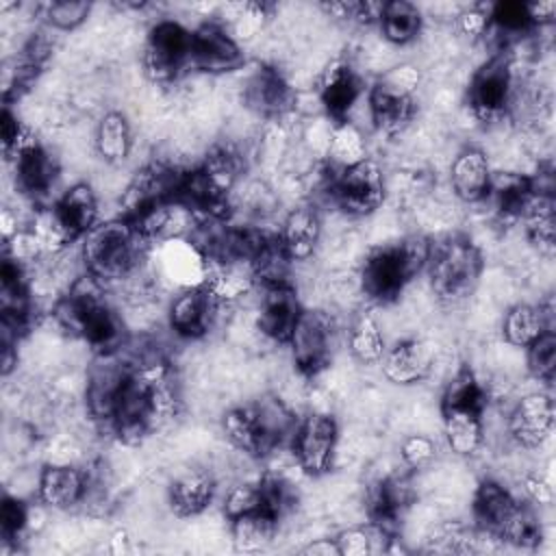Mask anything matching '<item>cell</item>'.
Listing matches in <instances>:
<instances>
[{
  "instance_id": "obj_21",
  "label": "cell",
  "mask_w": 556,
  "mask_h": 556,
  "mask_svg": "<svg viewBox=\"0 0 556 556\" xmlns=\"http://www.w3.org/2000/svg\"><path fill=\"white\" fill-rule=\"evenodd\" d=\"M519 504L521 500H517L502 482L484 478L473 493V521L480 528V532L493 539H502V532L510 517L515 515V510L519 508Z\"/></svg>"
},
{
  "instance_id": "obj_16",
  "label": "cell",
  "mask_w": 556,
  "mask_h": 556,
  "mask_svg": "<svg viewBox=\"0 0 556 556\" xmlns=\"http://www.w3.org/2000/svg\"><path fill=\"white\" fill-rule=\"evenodd\" d=\"M319 102L332 122H345L363 96V78L350 61H332L319 78Z\"/></svg>"
},
{
  "instance_id": "obj_50",
  "label": "cell",
  "mask_w": 556,
  "mask_h": 556,
  "mask_svg": "<svg viewBox=\"0 0 556 556\" xmlns=\"http://www.w3.org/2000/svg\"><path fill=\"white\" fill-rule=\"evenodd\" d=\"M523 491L532 504H549L554 500L552 486L541 476H526L523 478Z\"/></svg>"
},
{
  "instance_id": "obj_51",
  "label": "cell",
  "mask_w": 556,
  "mask_h": 556,
  "mask_svg": "<svg viewBox=\"0 0 556 556\" xmlns=\"http://www.w3.org/2000/svg\"><path fill=\"white\" fill-rule=\"evenodd\" d=\"M528 9V17L532 22V26H541L554 20L556 13V2L547 0V2H526Z\"/></svg>"
},
{
  "instance_id": "obj_47",
  "label": "cell",
  "mask_w": 556,
  "mask_h": 556,
  "mask_svg": "<svg viewBox=\"0 0 556 556\" xmlns=\"http://www.w3.org/2000/svg\"><path fill=\"white\" fill-rule=\"evenodd\" d=\"M263 508V491H261V482H239L235 486L228 489L226 497H224V515L230 519Z\"/></svg>"
},
{
  "instance_id": "obj_42",
  "label": "cell",
  "mask_w": 556,
  "mask_h": 556,
  "mask_svg": "<svg viewBox=\"0 0 556 556\" xmlns=\"http://www.w3.org/2000/svg\"><path fill=\"white\" fill-rule=\"evenodd\" d=\"M541 539H543V530L534 508L521 502L515 515L510 517V521L506 523L502 532V541L513 543L517 547H534L541 543Z\"/></svg>"
},
{
  "instance_id": "obj_29",
  "label": "cell",
  "mask_w": 556,
  "mask_h": 556,
  "mask_svg": "<svg viewBox=\"0 0 556 556\" xmlns=\"http://www.w3.org/2000/svg\"><path fill=\"white\" fill-rule=\"evenodd\" d=\"M54 208L76 239H83L98 224V198L87 182L72 185L54 202Z\"/></svg>"
},
{
  "instance_id": "obj_4",
  "label": "cell",
  "mask_w": 556,
  "mask_h": 556,
  "mask_svg": "<svg viewBox=\"0 0 556 556\" xmlns=\"http://www.w3.org/2000/svg\"><path fill=\"white\" fill-rule=\"evenodd\" d=\"M484 261L480 248L460 235L432 243L428 258V276L432 291L447 304L469 298L480 280Z\"/></svg>"
},
{
  "instance_id": "obj_35",
  "label": "cell",
  "mask_w": 556,
  "mask_h": 556,
  "mask_svg": "<svg viewBox=\"0 0 556 556\" xmlns=\"http://www.w3.org/2000/svg\"><path fill=\"white\" fill-rule=\"evenodd\" d=\"M380 30L387 41L395 46H406L417 39L424 26V17L417 4L408 0H391L382 4L380 13Z\"/></svg>"
},
{
  "instance_id": "obj_18",
  "label": "cell",
  "mask_w": 556,
  "mask_h": 556,
  "mask_svg": "<svg viewBox=\"0 0 556 556\" xmlns=\"http://www.w3.org/2000/svg\"><path fill=\"white\" fill-rule=\"evenodd\" d=\"M156 254L165 278L174 280L180 289L206 282L211 261L195 241L187 237H172L161 241Z\"/></svg>"
},
{
  "instance_id": "obj_33",
  "label": "cell",
  "mask_w": 556,
  "mask_h": 556,
  "mask_svg": "<svg viewBox=\"0 0 556 556\" xmlns=\"http://www.w3.org/2000/svg\"><path fill=\"white\" fill-rule=\"evenodd\" d=\"M96 152L102 161L117 165L128 159L132 150L130 122L119 111H109L100 117L96 126Z\"/></svg>"
},
{
  "instance_id": "obj_34",
  "label": "cell",
  "mask_w": 556,
  "mask_h": 556,
  "mask_svg": "<svg viewBox=\"0 0 556 556\" xmlns=\"http://www.w3.org/2000/svg\"><path fill=\"white\" fill-rule=\"evenodd\" d=\"M486 387L480 382L476 371L469 365H463L445 384L441 395V410H476L484 413L486 408Z\"/></svg>"
},
{
  "instance_id": "obj_49",
  "label": "cell",
  "mask_w": 556,
  "mask_h": 556,
  "mask_svg": "<svg viewBox=\"0 0 556 556\" xmlns=\"http://www.w3.org/2000/svg\"><path fill=\"white\" fill-rule=\"evenodd\" d=\"M489 11L482 9H467L458 15V26L469 37H480L489 30Z\"/></svg>"
},
{
  "instance_id": "obj_48",
  "label": "cell",
  "mask_w": 556,
  "mask_h": 556,
  "mask_svg": "<svg viewBox=\"0 0 556 556\" xmlns=\"http://www.w3.org/2000/svg\"><path fill=\"white\" fill-rule=\"evenodd\" d=\"M400 456L408 469H424L437 458V443L428 434H408L400 443Z\"/></svg>"
},
{
  "instance_id": "obj_5",
  "label": "cell",
  "mask_w": 556,
  "mask_h": 556,
  "mask_svg": "<svg viewBox=\"0 0 556 556\" xmlns=\"http://www.w3.org/2000/svg\"><path fill=\"white\" fill-rule=\"evenodd\" d=\"M421 72L413 63H400L387 70L371 85L367 102L374 126L384 135L402 132L415 117Z\"/></svg>"
},
{
  "instance_id": "obj_31",
  "label": "cell",
  "mask_w": 556,
  "mask_h": 556,
  "mask_svg": "<svg viewBox=\"0 0 556 556\" xmlns=\"http://www.w3.org/2000/svg\"><path fill=\"white\" fill-rule=\"evenodd\" d=\"M489 195L495 200L502 217L521 219L528 202L534 195V182L530 176L519 172H500L491 176Z\"/></svg>"
},
{
  "instance_id": "obj_23",
  "label": "cell",
  "mask_w": 556,
  "mask_h": 556,
  "mask_svg": "<svg viewBox=\"0 0 556 556\" xmlns=\"http://www.w3.org/2000/svg\"><path fill=\"white\" fill-rule=\"evenodd\" d=\"M217 482L211 471L206 469H182L178 471L169 486H167V500L176 515L180 517H195L202 510H206L215 497Z\"/></svg>"
},
{
  "instance_id": "obj_12",
  "label": "cell",
  "mask_w": 556,
  "mask_h": 556,
  "mask_svg": "<svg viewBox=\"0 0 556 556\" xmlns=\"http://www.w3.org/2000/svg\"><path fill=\"white\" fill-rule=\"evenodd\" d=\"M302 313L304 308L289 280L263 285L256 313V326L263 337L276 343H289V337Z\"/></svg>"
},
{
  "instance_id": "obj_2",
  "label": "cell",
  "mask_w": 556,
  "mask_h": 556,
  "mask_svg": "<svg viewBox=\"0 0 556 556\" xmlns=\"http://www.w3.org/2000/svg\"><path fill=\"white\" fill-rule=\"evenodd\" d=\"M432 241L413 235L395 243L374 248L361 265V289L378 304H389L400 298L406 285L428 265Z\"/></svg>"
},
{
  "instance_id": "obj_15",
  "label": "cell",
  "mask_w": 556,
  "mask_h": 556,
  "mask_svg": "<svg viewBox=\"0 0 556 556\" xmlns=\"http://www.w3.org/2000/svg\"><path fill=\"white\" fill-rule=\"evenodd\" d=\"M554 430V402L547 393H528L508 413L510 437L528 450L543 445Z\"/></svg>"
},
{
  "instance_id": "obj_10",
  "label": "cell",
  "mask_w": 556,
  "mask_h": 556,
  "mask_svg": "<svg viewBox=\"0 0 556 556\" xmlns=\"http://www.w3.org/2000/svg\"><path fill=\"white\" fill-rule=\"evenodd\" d=\"M293 365L304 378L319 376L332 356V328L321 311H304L289 337Z\"/></svg>"
},
{
  "instance_id": "obj_39",
  "label": "cell",
  "mask_w": 556,
  "mask_h": 556,
  "mask_svg": "<svg viewBox=\"0 0 556 556\" xmlns=\"http://www.w3.org/2000/svg\"><path fill=\"white\" fill-rule=\"evenodd\" d=\"M200 174L211 185V189L228 200L230 191L235 189L239 176H241V156L230 146H215L204 161L200 163Z\"/></svg>"
},
{
  "instance_id": "obj_32",
  "label": "cell",
  "mask_w": 556,
  "mask_h": 556,
  "mask_svg": "<svg viewBox=\"0 0 556 556\" xmlns=\"http://www.w3.org/2000/svg\"><path fill=\"white\" fill-rule=\"evenodd\" d=\"M552 191H536L528 202L521 219L526 224V235L532 245L543 254H552L556 245V208Z\"/></svg>"
},
{
  "instance_id": "obj_1",
  "label": "cell",
  "mask_w": 556,
  "mask_h": 556,
  "mask_svg": "<svg viewBox=\"0 0 556 556\" xmlns=\"http://www.w3.org/2000/svg\"><path fill=\"white\" fill-rule=\"evenodd\" d=\"M54 317L63 330L83 339L98 354L119 352L124 345V326L104 298V285L80 276L54 306Z\"/></svg>"
},
{
  "instance_id": "obj_38",
  "label": "cell",
  "mask_w": 556,
  "mask_h": 556,
  "mask_svg": "<svg viewBox=\"0 0 556 556\" xmlns=\"http://www.w3.org/2000/svg\"><path fill=\"white\" fill-rule=\"evenodd\" d=\"M222 430L226 434V439L243 454L254 456V458H263L267 456V447L263 441V434L256 426V419L250 410V404L243 406H235L230 410L224 413L222 417Z\"/></svg>"
},
{
  "instance_id": "obj_28",
  "label": "cell",
  "mask_w": 556,
  "mask_h": 556,
  "mask_svg": "<svg viewBox=\"0 0 556 556\" xmlns=\"http://www.w3.org/2000/svg\"><path fill=\"white\" fill-rule=\"evenodd\" d=\"M280 517L267 508H256L230 519V539L237 552L256 554L267 549L278 534Z\"/></svg>"
},
{
  "instance_id": "obj_17",
  "label": "cell",
  "mask_w": 556,
  "mask_h": 556,
  "mask_svg": "<svg viewBox=\"0 0 556 556\" xmlns=\"http://www.w3.org/2000/svg\"><path fill=\"white\" fill-rule=\"evenodd\" d=\"M243 100L263 117H282L295 106V89L276 67H256L245 80Z\"/></svg>"
},
{
  "instance_id": "obj_25",
  "label": "cell",
  "mask_w": 556,
  "mask_h": 556,
  "mask_svg": "<svg viewBox=\"0 0 556 556\" xmlns=\"http://www.w3.org/2000/svg\"><path fill=\"white\" fill-rule=\"evenodd\" d=\"M319 237H321V219L317 208L311 204L291 208L278 232V241L291 263L311 258L319 243Z\"/></svg>"
},
{
  "instance_id": "obj_9",
  "label": "cell",
  "mask_w": 556,
  "mask_h": 556,
  "mask_svg": "<svg viewBox=\"0 0 556 556\" xmlns=\"http://www.w3.org/2000/svg\"><path fill=\"white\" fill-rule=\"evenodd\" d=\"M339 443V426L332 415L315 410L295 426L291 450L300 469L308 476H324L334 460Z\"/></svg>"
},
{
  "instance_id": "obj_43",
  "label": "cell",
  "mask_w": 556,
  "mask_h": 556,
  "mask_svg": "<svg viewBox=\"0 0 556 556\" xmlns=\"http://www.w3.org/2000/svg\"><path fill=\"white\" fill-rule=\"evenodd\" d=\"M380 536H393L391 532L369 523V526H352V528H345L341 530L334 541L339 545V554L341 556H367V554H374L378 552V539Z\"/></svg>"
},
{
  "instance_id": "obj_7",
  "label": "cell",
  "mask_w": 556,
  "mask_h": 556,
  "mask_svg": "<svg viewBox=\"0 0 556 556\" xmlns=\"http://www.w3.org/2000/svg\"><path fill=\"white\" fill-rule=\"evenodd\" d=\"M328 193L348 215L365 217L380 208L384 200V174L374 159H365L352 167L334 169Z\"/></svg>"
},
{
  "instance_id": "obj_36",
  "label": "cell",
  "mask_w": 556,
  "mask_h": 556,
  "mask_svg": "<svg viewBox=\"0 0 556 556\" xmlns=\"http://www.w3.org/2000/svg\"><path fill=\"white\" fill-rule=\"evenodd\" d=\"M348 345L352 356L361 363V365H378L387 352V343H384V334L382 328L378 324V319L374 317V313L369 311H361L348 330Z\"/></svg>"
},
{
  "instance_id": "obj_45",
  "label": "cell",
  "mask_w": 556,
  "mask_h": 556,
  "mask_svg": "<svg viewBox=\"0 0 556 556\" xmlns=\"http://www.w3.org/2000/svg\"><path fill=\"white\" fill-rule=\"evenodd\" d=\"M30 515H33V508L28 504H24L17 497L4 495L2 508H0V532L7 545L17 541L30 528Z\"/></svg>"
},
{
  "instance_id": "obj_41",
  "label": "cell",
  "mask_w": 556,
  "mask_h": 556,
  "mask_svg": "<svg viewBox=\"0 0 556 556\" xmlns=\"http://www.w3.org/2000/svg\"><path fill=\"white\" fill-rule=\"evenodd\" d=\"M526 350H528V354H526L528 371L532 374V378L549 384L556 374V334H554V330L541 332Z\"/></svg>"
},
{
  "instance_id": "obj_11",
  "label": "cell",
  "mask_w": 556,
  "mask_h": 556,
  "mask_svg": "<svg viewBox=\"0 0 556 556\" xmlns=\"http://www.w3.org/2000/svg\"><path fill=\"white\" fill-rule=\"evenodd\" d=\"M243 65L237 37L222 22H204L191 30V67L204 74H226Z\"/></svg>"
},
{
  "instance_id": "obj_3",
  "label": "cell",
  "mask_w": 556,
  "mask_h": 556,
  "mask_svg": "<svg viewBox=\"0 0 556 556\" xmlns=\"http://www.w3.org/2000/svg\"><path fill=\"white\" fill-rule=\"evenodd\" d=\"M150 241L124 217L98 222L83 237L85 271L104 282L132 276L146 258Z\"/></svg>"
},
{
  "instance_id": "obj_27",
  "label": "cell",
  "mask_w": 556,
  "mask_h": 556,
  "mask_svg": "<svg viewBox=\"0 0 556 556\" xmlns=\"http://www.w3.org/2000/svg\"><path fill=\"white\" fill-rule=\"evenodd\" d=\"M552 328V304L519 302L504 313L502 337L513 348H528L541 332Z\"/></svg>"
},
{
  "instance_id": "obj_40",
  "label": "cell",
  "mask_w": 556,
  "mask_h": 556,
  "mask_svg": "<svg viewBox=\"0 0 556 556\" xmlns=\"http://www.w3.org/2000/svg\"><path fill=\"white\" fill-rule=\"evenodd\" d=\"M26 230L35 239L41 254H59L72 241H76L72 230L65 226V222L56 213L54 204L37 208L30 219V226Z\"/></svg>"
},
{
  "instance_id": "obj_6",
  "label": "cell",
  "mask_w": 556,
  "mask_h": 556,
  "mask_svg": "<svg viewBox=\"0 0 556 556\" xmlns=\"http://www.w3.org/2000/svg\"><path fill=\"white\" fill-rule=\"evenodd\" d=\"M143 70L154 83H174L191 70V30L176 20H159L143 46Z\"/></svg>"
},
{
  "instance_id": "obj_24",
  "label": "cell",
  "mask_w": 556,
  "mask_h": 556,
  "mask_svg": "<svg viewBox=\"0 0 556 556\" xmlns=\"http://www.w3.org/2000/svg\"><path fill=\"white\" fill-rule=\"evenodd\" d=\"M408 504H410V486L406 478H400V476L380 478L369 486L367 500H365L369 523L393 534Z\"/></svg>"
},
{
  "instance_id": "obj_22",
  "label": "cell",
  "mask_w": 556,
  "mask_h": 556,
  "mask_svg": "<svg viewBox=\"0 0 556 556\" xmlns=\"http://www.w3.org/2000/svg\"><path fill=\"white\" fill-rule=\"evenodd\" d=\"M491 163L489 156L476 148V146H467L463 148L450 167V182L454 193L469 204L482 202L484 198H489V187H491Z\"/></svg>"
},
{
  "instance_id": "obj_26",
  "label": "cell",
  "mask_w": 556,
  "mask_h": 556,
  "mask_svg": "<svg viewBox=\"0 0 556 556\" xmlns=\"http://www.w3.org/2000/svg\"><path fill=\"white\" fill-rule=\"evenodd\" d=\"M13 169L20 191L30 198L48 195L59 174L56 159L39 141H33L13 159Z\"/></svg>"
},
{
  "instance_id": "obj_13",
  "label": "cell",
  "mask_w": 556,
  "mask_h": 556,
  "mask_svg": "<svg viewBox=\"0 0 556 556\" xmlns=\"http://www.w3.org/2000/svg\"><path fill=\"white\" fill-rule=\"evenodd\" d=\"M128 371H130V363L122 361L119 352L98 354L93 367L89 369L87 387H85L87 408L96 421L104 426L109 424Z\"/></svg>"
},
{
  "instance_id": "obj_20",
  "label": "cell",
  "mask_w": 556,
  "mask_h": 556,
  "mask_svg": "<svg viewBox=\"0 0 556 556\" xmlns=\"http://www.w3.org/2000/svg\"><path fill=\"white\" fill-rule=\"evenodd\" d=\"M89 473L74 465H48L39 473L37 497L43 506L67 510L85 502Z\"/></svg>"
},
{
  "instance_id": "obj_14",
  "label": "cell",
  "mask_w": 556,
  "mask_h": 556,
  "mask_svg": "<svg viewBox=\"0 0 556 556\" xmlns=\"http://www.w3.org/2000/svg\"><path fill=\"white\" fill-rule=\"evenodd\" d=\"M219 302L206 289V285L180 289L167 308V324L174 334L182 339L204 337L215 319Z\"/></svg>"
},
{
  "instance_id": "obj_37",
  "label": "cell",
  "mask_w": 556,
  "mask_h": 556,
  "mask_svg": "<svg viewBox=\"0 0 556 556\" xmlns=\"http://www.w3.org/2000/svg\"><path fill=\"white\" fill-rule=\"evenodd\" d=\"M326 156L330 159V163L337 169L352 167V165L369 159L367 141H365V135L361 132V128L356 124H352L350 119L332 122V126L328 130V139H326Z\"/></svg>"
},
{
  "instance_id": "obj_46",
  "label": "cell",
  "mask_w": 556,
  "mask_h": 556,
  "mask_svg": "<svg viewBox=\"0 0 556 556\" xmlns=\"http://www.w3.org/2000/svg\"><path fill=\"white\" fill-rule=\"evenodd\" d=\"M91 13V2L85 0H56L46 7V20L56 30H74Z\"/></svg>"
},
{
  "instance_id": "obj_52",
  "label": "cell",
  "mask_w": 556,
  "mask_h": 556,
  "mask_svg": "<svg viewBox=\"0 0 556 556\" xmlns=\"http://www.w3.org/2000/svg\"><path fill=\"white\" fill-rule=\"evenodd\" d=\"M302 554L308 556H341L339 545L334 539H315L306 547H302Z\"/></svg>"
},
{
  "instance_id": "obj_44",
  "label": "cell",
  "mask_w": 556,
  "mask_h": 556,
  "mask_svg": "<svg viewBox=\"0 0 556 556\" xmlns=\"http://www.w3.org/2000/svg\"><path fill=\"white\" fill-rule=\"evenodd\" d=\"M489 28H497L504 37H519L532 26L526 2H497L489 9Z\"/></svg>"
},
{
  "instance_id": "obj_19",
  "label": "cell",
  "mask_w": 556,
  "mask_h": 556,
  "mask_svg": "<svg viewBox=\"0 0 556 556\" xmlns=\"http://www.w3.org/2000/svg\"><path fill=\"white\" fill-rule=\"evenodd\" d=\"M434 350L424 339H402L387 348L380 367L389 382L408 387L417 384L432 371Z\"/></svg>"
},
{
  "instance_id": "obj_8",
  "label": "cell",
  "mask_w": 556,
  "mask_h": 556,
  "mask_svg": "<svg viewBox=\"0 0 556 556\" xmlns=\"http://www.w3.org/2000/svg\"><path fill=\"white\" fill-rule=\"evenodd\" d=\"M513 70L504 52L493 54L471 76L467 85V104L482 122L502 119L513 104Z\"/></svg>"
},
{
  "instance_id": "obj_30",
  "label": "cell",
  "mask_w": 556,
  "mask_h": 556,
  "mask_svg": "<svg viewBox=\"0 0 556 556\" xmlns=\"http://www.w3.org/2000/svg\"><path fill=\"white\" fill-rule=\"evenodd\" d=\"M443 434L447 447L456 456H473L484 441L482 413L476 410H441Z\"/></svg>"
}]
</instances>
